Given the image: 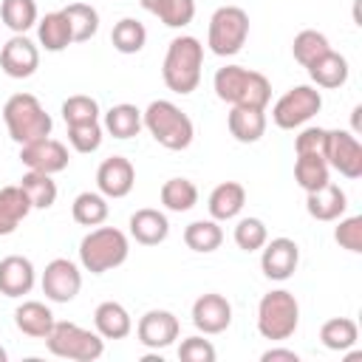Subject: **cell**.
<instances>
[{
	"label": "cell",
	"instance_id": "cell-1",
	"mask_svg": "<svg viewBox=\"0 0 362 362\" xmlns=\"http://www.w3.org/2000/svg\"><path fill=\"white\" fill-rule=\"evenodd\" d=\"M215 96L232 107H260L266 110V105L272 102V82L252 68L243 65H223L218 68L215 79H212Z\"/></svg>",
	"mask_w": 362,
	"mask_h": 362
},
{
	"label": "cell",
	"instance_id": "cell-2",
	"mask_svg": "<svg viewBox=\"0 0 362 362\" xmlns=\"http://www.w3.org/2000/svg\"><path fill=\"white\" fill-rule=\"evenodd\" d=\"M201 68H204V45L192 34H181L170 40L164 65H161V79L173 93H192L201 82Z\"/></svg>",
	"mask_w": 362,
	"mask_h": 362
},
{
	"label": "cell",
	"instance_id": "cell-3",
	"mask_svg": "<svg viewBox=\"0 0 362 362\" xmlns=\"http://www.w3.org/2000/svg\"><path fill=\"white\" fill-rule=\"evenodd\" d=\"M141 124L167 150H187L192 144V136H195L192 119L170 99L150 102L147 110H141Z\"/></svg>",
	"mask_w": 362,
	"mask_h": 362
},
{
	"label": "cell",
	"instance_id": "cell-4",
	"mask_svg": "<svg viewBox=\"0 0 362 362\" xmlns=\"http://www.w3.org/2000/svg\"><path fill=\"white\" fill-rule=\"evenodd\" d=\"M130 255L127 235L116 226H96L79 240V263L90 274H105L116 266H122Z\"/></svg>",
	"mask_w": 362,
	"mask_h": 362
},
{
	"label": "cell",
	"instance_id": "cell-5",
	"mask_svg": "<svg viewBox=\"0 0 362 362\" xmlns=\"http://www.w3.org/2000/svg\"><path fill=\"white\" fill-rule=\"evenodd\" d=\"M3 122L8 127V136L23 147L28 141L45 139L51 136V116L45 113V107L40 105V99L34 93H14L8 96V102L3 105Z\"/></svg>",
	"mask_w": 362,
	"mask_h": 362
},
{
	"label": "cell",
	"instance_id": "cell-6",
	"mask_svg": "<svg viewBox=\"0 0 362 362\" xmlns=\"http://www.w3.org/2000/svg\"><path fill=\"white\" fill-rule=\"evenodd\" d=\"M300 325V303L291 291L274 288L257 303V331L263 339H288Z\"/></svg>",
	"mask_w": 362,
	"mask_h": 362
},
{
	"label": "cell",
	"instance_id": "cell-7",
	"mask_svg": "<svg viewBox=\"0 0 362 362\" xmlns=\"http://www.w3.org/2000/svg\"><path fill=\"white\" fill-rule=\"evenodd\" d=\"M45 348L59 359L93 362L105 354V339L76 322H54L51 334L45 337Z\"/></svg>",
	"mask_w": 362,
	"mask_h": 362
},
{
	"label": "cell",
	"instance_id": "cell-8",
	"mask_svg": "<svg viewBox=\"0 0 362 362\" xmlns=\"http://www.w3.org/2000/svg\"><path fill=\"white\" fill-rule=\"evenodd\" d=\"M249 40V14L240 6H221L209 17L206 45L218 57H235Z\"/></svg>",
	"mask_w": 362,
	"mask_h": 362
},
{
	"label": "cell",
	"instance_id": "cell-9",
	"mask_svg": "<svg viewBox=\"0 0 362 362\" xmlns=\"http://www.w3.org/2000/svg\"><path fill=\"white\" fill-rule=\"evenodd\" d=\"M322 107V96L314 85H297L291 90H286L274 107H272V122L283 130H294L303 127L308 119H314Z\"/></svg>",
	"mask_w": 362,
	"mask_h": 362
},
{
	"label": "cell",
	"instance_id": "cell-10",
	"mask_svg": "<svg viewBox=\"0 0 362 362\" xmlns=\"http://www.w3.org/2000/svg\"><path fill=\"white\" fill-rule=\"evenodd\" d=\"M325 161L331 170H337L345 178H362V144L348 130H328L325 136Z\"/></svg>",
	"mask_w": 362,
	"mask_h": 362
},
{
	"label": "cell",
	"instance_id": "cell-11",
	"mask_svg": "<svg viewBox=\"0 0 362 362\" xmlns=\"http://www.w3.org/2000/svg\"><path fill=\"white\" fill-rule=\"evenodd\" d=\"M42 294L51 303H71L82 288V272L68 257H54L42 272Z\"/></svg>",
	"mask_w": 362,
	"mask_h": 362
},
{
	"label": "cell",
	"instance_id": "cell-12",
	"mask_svg": "<svg viewBox=\"0 0 362 362\" xmlns=\"http://www.w3.org/2000/svg\"><path fill=\"white\" fill-rule=\"evenodd\" d=\"M20 161H23L28 170H34V173H48V175H54V173H62L71 158H68V147H65L62 141L45 136V139H37V141L23 144V147H20Z\"/></svg>",
	"mask_w": 362,
	"mask_h": 362
},
{
	"label": "cell",
	"instance_id": "cell-13",
	"mask_svg": "<svg viewBox=\"0 0 362 362\" xmlns=\"http://www.w3.org/2000/svg\"><path fill=\"white\" fill-rule=\"evenodd\" d=\"M178 331H181V322L173 311H164V308H153L147 311L139 325H136V337L144 348L150 351H161L167 345H173L178 339Z\"/></svg>",
	"mask_w": 362,
	"mask_h": 362
},
{
	"label": "cell",
	"instance_id": "cell-14",
	"mask_svg": "<svg viewBox=\"0 0 362 362\" xmlns=\"http://www.w3.org/2000/svg\"><path fill=\"white\" fill-rule=\"evenodd\" d=\"M0 68L11 79H28L40 68V48L25 34H14L0 48Z\"/></svg>",
	"mask_w": 362,
	"mask_h": 362
},
{
	"label": "cell",
	"instance_id": "cell-15",
	"mask_svg": "<svg viewBox=\"0 0 362 362\" xmlns=\"http://www.w3.org/2000/svg\"><path fill=\"white\" fill-rule=\"evenodd\" d=\"M300 263V246L291 238H274L263 243L260 269L269 280H288L297 272Z\"/></svg>",
	"mask_w": 362,
	"mask_h": 362
},
{
	"label": "cell",
	"instance_id": "cell-16",
	"mask_svg": "<svg viewBox=\"0 0 362 362\" xmlns=\"http://www.w3.org/2000/svg\"><path fill=\"white\" fill-rule=\"evenodd\" d=\"M232 322V305L223 294L209 291L192 303V325L201 334H223Z\"/></svg>",
	"mask_w": 362,
	"mask_h": 362
},
{
	"label": "cell",
	"instance_id": "cell-17",
	"mask_svg": "<svg viewBox=\"0 0 362 362\" xmlns=\"http://www.w3.org/2000/svg\"><path fill=\"white\" fill-rule=\"evenodd\" d=\"M133 184H136V170L124 156H110L96 170V187L105 198H124L130 195Z\"/></svg>",
	"mask_w": 362,
	"mask_h": 362
},
{
	"label": "cell",
	"instance_id": "cell-18",
	"mask_svg": "<svg viewBox=\"0 0 362 362\" xmlns=\"http://www.w3.org/2000/svg\"><path fill=\"white\" fill-rule=\"evenodd\" d=\"M34 263L23 255H8L0 260V294L6 297H23L34 288Z\"/></svg>",
	"mask_w": 362,
	"mask_h": 362
},
{
	"label": "cell",
	"instance_id": "cell-19",
	"mask_svg": "<svg viewBox=\"0 0 362 362\" xmlns=\"http://www.w3.org/2000/svg\"><path fill=\"white\" fill-rule=\"evenodd\" d=\"M305 209L314 221H339L348 209V195L339 184H325L314 192H305Z\"/></svg>",
	"mask_w": 362,
	"mask_h": 362
},
{
	"label": "cell",
	"instance_id": "cell-20",
	"mask_svg": "<svg viewBox=\"0 0 362 362\" xmlns=\"http://www.w3.org/2000/svg\"><path fill=\"white\" fill-rule=\"evenodd\" d=\"M130 238L136 240V243H141V246H158V243H164L167 240V235H170V221H167V215L164 212H158V209H150V206H144V209H136L133 215H130Z\"/></svg>",
	"mask_w": 362,
	"mask_h": 362
},
{
	"label": "cell",
	"instance_id": "cell-21",
	"mask_svg": "<svg viewBox=\"0 0 362 362\" xmlns=\"http://www.w3.org/2000/svg\"><path fill=\"white\" fill-rule=\"evenodd\" d=\"M93 325H96V334L102 339H124L133 331V320H130L127 308L116 300H105L96 305Z\"/></svg>",
	"mask_w": 362,
	"mask_h": 362
},
{
	"label": "cell",
	"instance_id": "cell-22",
	"mask_svg": "<svg viewBox=\"0 0 362 362\" xmlns=\"http://www.w3.org/2000/svg\"><path fill=\"white\" fill-rule=\"evenodd\" d=\"M348 59L342 54H337L334 48L325 51L322 57H317L311 65H308V76L317 88H325V90H334V88H342L348 82Z\"/></svg>",
	"mask_w": 362,
	"mask_h": 362
},
{
	"label": "cell",
	"instance_id": "cell-23",
	"mask_svg": "<svg viewBox=\"0 0 362 362\" xmlns=\"http://www.w3.org/2000/svg\"><path fill=\"white\" fill-rule=\"evenodd\" d=\"M243 204H246V189H243V184H238V181H223V184H218V187L209 192L206 209H209V215H212L215 221H232V218L240 215Z\"/></svg>",
	"mask_w": 362,
	"mask_h": 362
},
{
	"label": "cell",
	"instance_id": "cell-24",
	"mask_svg": "<svg viewBox=\"0 0 362 362\" xmlns=\"http://www.w3.org/2000/svg\"><path fill=\"white\" fill-rule=\"evenodd\" d=\"M54 314L45 303L40 300H25L23 305H17L14 311V325L25 334V337H34V339H45L54 328Z\"/></svg>",
	"mask_w": 362,
	"mask_h": 362
},
{
	"label": "cell",
	"instance_id": "cell-25",
	"mask_svg": "<svg viewBox=\"0 0 362 362\" xmlns=\"http://www.w3.org/2000/svg\"><path fill=\"white\" fill-rule=\"evenodd\" d=\"M226 124H229V133L235 136V141L255 144L266 133V110H260V107H232Z\"/></svg>",
	"mask_w": 362,
	"mask_h": 362
},
{
	"label": "cell",
	"instance_id": "cell-26",
	"mask_svg": "<svg viewBox=\"0 0 362 362\" xmlns=\"http://www.w3.org/2000/svg\"><path fill=\"white\" fill-rule=\"evenodd\" d=\"M31 212V204L25 198V192L17 187H3L0 189V238L3 235H11L23 221L25 215Z\"/></svg>",
	"mask_w": 362,
	"mask_h": 362
},
{
	"label": "cell",
	"instance_id": "cell-27",
	"mask_svg": "<svg viewBox=\"0 0 362 362\" xmlns=\"http://www.w3.org/2000/svg\"><path fill=\"white\" fill-rule=\"evenodd\" d=\"M37 37H40V45L45 51H51V54H59L74 42L68 17L62 11H51L42 20H37Z\"/></svg>",
	"mask_w": 362,
	"mask_h": 362
},
{
	"label": "cell",
	"instance_id": "cell-28",
	"mask_svg": "<svg viewBox=\"0 0 362 362\" xmlns=\"http://www.w3.org/2000/svg\"><path fill=\"white\" fill-rule=\"evenodd\" d=\"M144 11L158 17L170 28H184L195 17V0H139Z\"/></svg>",
	"mask_w": 362,
	"mask_h": 362
},
{
	"label": "cell",
	"instance_id": "cell-29",
	"mask_svg": "<svg viewBox=\"0 0 362 362\" xmlns=\"http://www.w3.org/2000/svg\"><path fill=\"white\" fill-rule=\"evenodd\" d=\"M328 173H331V167H328L325 156H320V153H303L294 161V181L305 192H314V189L325 187L328 184Z\"/></svg>",
	"mask_w": 362,
	"mask_h": 362
},
{
	"label": "cell",
	"instance_id": "cell-30",
	"mask_svg": "<svg viewBox=\"0 0 362 362\" xmlns=\"http://www.w3.org/2000/svg\"><path fill=\"white\" fill-rule=\"evenodd\" d=\"M141 110L130 102H122V105H113L107 113H105V130L113 136V139H133L139 136L141 130Z\"/></svg>",
	"mask_w": 362,
	"mask_h": 362
},
{
	"label": "cell",
	"instance_id": "cell-31",
	"mask_svg": "<svg viewBox=\"0 0 362 362\" xmlns=\"http://www.w3.org/2000/svg\"><path fill=\"white\" fill-rule=\"evenodd\" d=\"M20 189L25 192L31 209H51L54 201H57V181H54L48 173H34V170H28V173L20 178Z\"/></svg>",
	"mask_w": 362,
	"mask_h": 362
},
{
	"label": "cell",
	"instance_id": "cell-32",
	"mask_svg": "<svg viewBox=\"0 0 362 362\" xmlns=\"http://www.w3.org/2000/svg\"><path fill=\"white\" fill-rule=\"evenodd\" d=\"M107 212H110L107 198L102 192H90V189L79 192L71 204V215L79 226H99V223L107 221Z\"/></svg>",
	"mask_w": 362,
	"mask_h": 362
},
{
	"label": "cell",
	"instance_id": "cell-33",
	"mask_svg": "<svg viewBox=\"0 0 362 362\" xmlns=\"http://www.w3.org/2000/svg\"><path fill=\"white\" fill-rule=\"evenodd\" d=\"M184 243H187L192 252L209 255V252H215V249L223 243V229L218 226V221H215V218L192 221V223L184 229Z\"/></svg>",
	"mask_w": 362,
	"mask_h": 362
},
{
	"label": "cell",
	"instance_id": "cell-34",
	"mask_svg": "<svg viewBox=\"0 0 362 362\" xmlns=\"http://www.w3.org/2000/svg\"><path fill=\"white\" fill-rule=\"evenodd\" d=\"M320 339H322V345H325L328 351H348V348L356 345L359 328H356V322L348 320V317H331V320L322 322Z\"/></svg>",
	"mask_w": 362,
	"mask_h": 362
},
{
	"label": "cell",
	"instance_id": "cell-35",
	"mask_svg": "<svg viewBox=\"0 0 362 362\" xmlns=\"http://www.w3.org/2000/svg\"><path fill=\"white\" fill-rule=\"evenodd\" d=\"M62 14L68 17L74 42H88L99 31V11L88 3H71V6L62 8Z\"/></svg>",
	"mask_w": 362,
	"mask_h": 362
},
{
	"label": "cell",
	"instance_id": "cell-36",
	"mask_svg": "<svg viewBox=\"0 0 362 362\" xmlns=\"http://www.w3.org/2000/svg\"><path fill=\"white\" fill-rule=\"evenodd\" d=\"M110 42L119 54H139L147 42V28L136 17H122L110 31Z\"/></svg>",
	"mask_w": 362,
	"mask_h": 362
},
{
	"label": "cell",
	"instance_id": "cell-37",
	"mask_svg": "<svg viewBox=\"0 0 362 362\" xmlns=\"http://www.w3.org/2000/svg\"><path fill=\"white\" fill-rule=\"evenodd\" d=\"M161 204L170 212H189L198 204V187L189 178H170L161 187Z\"/></svg>",
	"mask_w": 362,
	"mask_h": 362
},
{
	"label": "cell",
	"instance_id": "cell-38",
	"mask_svg": "<svg viewBox=\"0 0 362 362\" xmlns=\"http://www.w3.org/2000/svg\"><path fill=\"white\" fill-rule=\"evenodd\" d=\"M0 20L14 34H25L31 25H37V3L34 0H3Z\"/></svg>",
	"mask_w": 362,
	"mask_h": 362
},
{
	"label": "cell",
	"instance_id": "cell-39",
	"mask_svg": "<svg viewBox=\"0 0 362 362\" xmlns=\"http://www.w3.org/2000/svg\"><path fill=\"white\" fill-rule=\"evenodd\" d=\"M325 51H331L328 37H325L322 31H314V28L300 31V34L294 37V42H291V54H294V59H297L303 68H308V65H311L317 57H322Z\"/></svg>",
	"mask_w": 362,
	"mask_h": 362
},
{
	"label": "cell",
	"instance_id": "cell-40",
	"mask_svg": "<svg viewBox=\"0 0 362 362\" xmlns=\"http://www.w3.org/2000/svg\"><path fill=\"white\" fill-rule=\"evenodd\" d=\"M62 119L65 124H82V122H99V102L85 93H74L62 102Z\"/></svg>",
	"mask_w": 362,
	"mask_h": 362
},
{
	"label": "cell",
	"instance_id": "cell-41",
	"mask_svg": "<svg viewBox=\"0 0 362 362\" xmlns=\"http://www.w3.org/2000/svg\"><path fill=\"white\" fill-rule=\"evenodd\" d=\"M269 240V229L260 218H240L235 226V243L243 252H257Z\"/></svg>",
	"mask_w": 362,
	"mask_h": 362
},
{
	"label": "cell",
	"instance_id": "cell-42",
	"mask_svg": "<svg viewBox=\"0 0 362 362\" xmlns=\"http://www.w3.org/2000/svg\"><path fill=\"white\" fill-rule=\"evenodd\" d=\"M68 141L76 153H96L102 144V124L99 122L68 124Z\"/></svg>",
	"mask_w": 362,
	"mask_h": 362
},
{
	"label": "cell",
	"instance_id": "cell-43",
	"mask_svg": "<svg viewBox=\"0 0 362 362\" xmlns=\"http://www.w3.org/2000/svg\"><path fill=\"white\" fill-rule=\"evenodd\" d=\"M334 240H337L342 249L359 255V252H362V218H359V215L339 218V223H337V229H334Z\"/></svg>",
	"mask_w": 362,
	"mask_h": 362
},
{
	"label": "cell",
	"instance_id": "cell-44",
	"mask_svg": "<svg viewBox=\"0 0 362 362\" xmlns=\"http://www.w3.org/2000/svg\"><path fill=\"white\" fill-rule=\"evenodd\" d=\"M215 356H218L215 345L204 337H187L178 345V359L181 362H215Z\"/></svg>",
	"mask_w": 362,
	"mask_h": 362
},
{
	"label": "cell",
	"instance_id": "cell-45",
	"mask_svg": "<svg viewBox=\"0 0 362 362\" xmlns=\"http://www.w3.org/2000/svg\"><path fill=\"white\" fill-rule=\"evenodd\" d=\"M325 136H328L325 127H305V130H300V136H294V153L297 156H303V153H320L322 156Z\"/></svg>",
	"mask_w": 362,
	"mask_h": 362
},
{
	"label": "cell",
	"instance_id": "cell-46",
	"mask_svg": "<svg viewBox=\"0 0 362 362\" xmlns=\"http://www.w3.org/2000/svg\"><path fill=\"white\" fill-rule=\"evenodd\" d=\"M260 359H263V362H280V359H286V362H297L300 356H297V351H288V348H269V351H263Z\"/></svg>",
	"mask_w": 362,
	"mask_h": 362
},
{
	"label": "cell",
	"instance_id": "cell-47",
	"mask_svg": "<svg viewBox=\"0 0 362 362\" xmlns=\"http://www.w3.org/2000/svg\"><path fill=\"white\" fill-rule=\"evenodd\" d=\"M8 359V354H6V348H0V362H6Z\"/></svg>",
	"mask_w": 362,
	"mask_h": 362
}]
</instances>
